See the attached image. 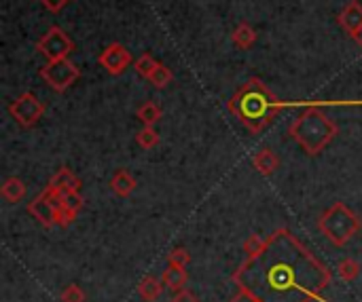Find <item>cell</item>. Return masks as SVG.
I'll list each match as a JSON object with an SVG mask.
<instances>
[{
	"label": "cell",
	"instance_id": "cell-1",
	"mask_svg": "<svg viewBox=\"0 0 362 302\" xmlns=\"http://www.w3.org/2000/svg\"><path fill=\"white\" fill-rule=\"evenodd\" d=\"M314 262L316 258L310 254V250H305L291 231L282 229L267 239V248L263 250V254L248 258L244 265L263 271L265 288L261 290L272 292L274 288V298H280L286 294L291 302H310L318 298L320 294H316L314 290L305 286H299V275L295 271H301ZM259 292H255V296Z\"/></svg>",
	"mask_w": 362,
	"mask_h": 302
},
{
	"label": "cell",
	"instance_id": "cell-2",
	"mask_svg": "<svg viewBox=\"0 0 362 302\" xmlns=\"http://www.w3.org/2000/svg\"><path fill=\"white\" fill-rule=\"evenodd\" d=\"M280 108H284V102L278 99L259 78H250L229 99L231 114L252 133L263 131L276 119Z\"/></svg>",
	"mask_w": 362,
	"mask_h": 302
},
{
	"label": "cell",
	"instance_id": "cell-3",
	"mask_svg": "<svg viewBox=\"0 0 362 302\" xmlns=\"http://www.w3.org/2000/svg\"><path fill=\"white\" fill-rule=\"evenodd\" d=\"M337 133V123L327 116L320 106H305V110L288 127V135L312 157L322 152L335 140Z\"/></svg>",
	"mask_w": 362,
	"mask_h": 302
},
{
	"label": "cell",
	"instance_id": "cell-4",
	"mask_svg": "<svg viewBox=\"0 0 362 302\" xmlns=\"http://www.w3.org/2000/svg\"><path fill=\"white\" fill-rule=\"evenodd\" d=\"M318 229L322 231V235L337 248L348 246L356 233L361 231V218L356 212H352L346 203L337 201L333 203L318 220Z\"/></svg>",
	"mask_w": 362,
	"mask_h": 302
},
{
	"label": "cell",
	"instance_id": "cell-5",
	"mask_svg": "<svg viewBox=\"0 0 362 302\" xmlns=\"http://www.w3.org/2000/svg\"><path fill=\"white\" fill-rule=\"evenodd\" d=\"M81 76V70L66 57L57 61H47V66L40 68V78L57 93H64L68 87H72Z\"/></svg>",
	"mask_w": 362,
	"mask_h": 302
},
{
	"label": "cell",
	"instance_id": "cell-6",
	"mask_svg": "<svg viewBox=\"0 0 362 302\" xmlns=\"http://www.w3.org/2000/svg\"><path fill=\"white\" fill-rule=\"evenodd\" d=\"M8 114H11V119L19 125V127H23V129H30V127H34L40 119H42V114H45V104L34 95V93H21L17 99H13L11 104H8Z\"/></svg>",
	"mask_w": 362,
	"mask_h": 302
},
{
	"label": "cell",
	"instance_id": "cell-7",
	"mask_svg": "<svg viewBox=\"0 0 362 302\" xmlns=\"http://www.w3.org/2000/svg\"><path fill=\"white\" fill-rule=\"evenodd\" d=\"M36 51L47 57V61H57L66 59L74 51V42L59 25H51L47 34L36 42Z\"/></svg>",
	"mask_w": 362,
	"mask_h": 302
},
{
	"label": "cell",
	"instance_id": "cell-8",
	"mask_svg": "<svg viewBox=\"0 0 362 302\" xmlns=\"http://www.w3.org/2000/svg\"><path fill=\"white\" fill-rule=\"evenodd\" d=\"M62 205V193H57L55 188L47 186L36 199H32L28 203V214L34 216V220H38L42 226L51 229L57 224V210Z\"/></svg>",
	"mask_w": 362,
	"mask_h": 302
},
{
	"label": "cell",
	"instance_id": "cell-9",
	"mask_svg": "<svg viewBox=\"0 0 362 302\" xmlns=\"http://www.w3.org/2000/svg\"><path fill=\"white\" fill-rule=\"evenodd\" d=\"M98 61H100V66H102V68H106V70H108V74L119 76V74H123V72H125V68L132 64V53H129L123 44H119V42H110V44L100 53Z\"/></svg>",
	"mask_w": 362,
	"mask_h": 302
},
{
	"label": "cell",
	"instance_id": "cell-10",
	"mask_svg": "<svg viewBox=\"0 0 362 302\" xmlns=\"http://www.w3.org/2000/svg\"><path fill=\"white\" fill-rule=\"evenodd\" d=\"M337 21H339V25L352 36L358 28H362V4L358 0H350L346 6H344V11L339 13V17H337Z\"/></svg>",
	"mask_w": 362,
	"mask_h": 302
},
{
	"label": "cell",
	"instance_id": "cell-11",
	"mask_svg": "<svg viewBox=\"0 0 362 302\" xmlns=\"http://www.w3.org/2000/svg\"><path fill=\"white\" fill-rule=\"evenodd\" d=\"M136 290H138V296L144 302H157L165 290V284H163V279H159L155 275H144Z\"/></svg>",
	"mask_w": 362,
	"mask_h": 302
},
{
	"label": "cell",
	"instance_id": "cell-12",
	"mask_svg": "<svg viewBox=\"0 0 362 302\" xmlns=\"http://www.w3.org/2000/svg\"><path fill=\"white\" fill-rule=\"evenodd\" d=\"M252 165H255V169H257L261 176H272V174L278 171L280 159H278V155H276L272 148H261V150L252 157Z\"/></svg>",
	"mask_w": 362,
	"mask_h": 302
},
{
	"label": "cell",
	"instance_id": "cell-13",
	"mask_svg": "<svg viewBox=\"0 0 362 302\" xmlns=\"http://www.w3.org/2000/svg\"><path fill=\"white\" fill-rule=\"evenodd\" d=\"M25 193H28V186H25V182H23L21 178H17V176L6 178V180L2 182V186H0V197H2L6 203H19V201H23Z\"/></svg>",
	"mask_w": 362,
	"mask_h": 302
},
{
	"label": "cell",
	"instance_id": "cell-14",
	"mask_svg": "<svg viewBox=\"0 0 362 302\" xmlns=\"http://www.w3.org/2000/svg\"><path fill=\"white\" fill-rule=\"evenodd\" d=\"M110 188L117 197L125 199L136 191V178L127 169H117L115 176L110 178Z\"/></svg>",
	"mask_w": 362,
	"mask_h": 302
},
{
	"label": "cell",
	"instance_id": "cell-15",
	"mask_svg": "<svg viewBox=\"0 0 362 302\" xmlns=\"http://www.w3.org/2000/svg\"><path fill=\"white\" fill-rule=\"evenodd\" d=\"M51 188H55L57 193H74V191H81V180L68 169V167H62L49 182Z\"/></svg>",
	"mask_w": 362,
	"mask_h": 302
},
{
	"label": "cell",
	"instance_id": "cell-16",
	"mask_svg": "<svg viewBox=\"0 0 362 302\" xmlns=\"http://www.w3.org/2000/svg\"><path fill=\"white\" fill-rule=\"evenodd\" d=\"M185 269H187V267L168 265V269L161 273V279H163L165 288H170V290H174V292L182 290V288L187 286V282H189V273H187Z\"/></svg>",
	"mask_w": 362,
	"mask_h": 302
},
{
	"label": "cell",
	"instance_id": "cell-17",
	"mask_svg": "<svg viewBox=\"0 0 362 302\" xmlns=\"http://www.w3.org/2000/svg\"><path fill=\"white\" fill-rule=\"evenodd\" d=\"M233 44L238 47V49H250L255 42H257V32H255V28L248 23V21H242L235 30H233Z\"/></svg>",
	"mask_w": 362,
	"mask_h": 302
},
{
	"label": "cell",
	"instance_id": "cell-18",
	"mask_svg": "<svg viewBox=\"0 0 362 302\" xmlns=\"http://www.w3.org/2000/svg\"><path fill=\"white\" fill-rule=\"evenodd\" d=\"M161 114H163V110H161V106L155 104V102H144V104H140V108L136 110V116H138V121H142L144 127H155V123L161 119Z\"/></svg>",
	"mask_w": 362,
	"mask_h": 302
},
{
	"label": "cell",
	"instance_id": "cell-19",
	"mask_svg": "<svg viewBox=\"0 0 362 302\" xmlns=\"http://www.w3.org/2000/svg\"><path fill=\"white\" fill-rule=\"evenodd\" d=\"M361 262L358 260H354V258H346V260H341L339 262V267H337V273H339V277L344 279V282H348V284H352V282H356L358 277H361Z\"/></svg>",
	"mask_w": 362,
	"mask_h": 302
},
{
	"label": "cell",
	"instance_id": "cell-20",
	"mask_svg": "<svg viewBox=\"0 0 362 302\" xmlns=\"http://www.w3.org/2000/svg\"><path fill=\"white\" fill-rule=\"evenodd\" d=\"M172 80H174V74H172V70H170L168 66H163V64H157V68H155L153 74L148 76V83H151L155 89H165Z\"/></svg>",
	"mask_w": 362,
	"mask_h": 302
},
{
	"label": "cell",
	"instance_id": "cell-21",
	"mask_svg": "<svg viewBox=\"0 0 362 302\" xmlns=\"http://www.w3.org/2000/svg\"><path fill=\"white\" fill-rule=\"evenodd\" d=\"M159 133L155 131V127H142L138 133H136V142H138V146L140 148H144V150H151V148H155L157 144H159Z\"/></svg>",
	"mask_w": 362,
	"mask_h": 302
},
{
	"label": "cell",
	"instance_id": "cell-22",
	"mask_svg": "<svg viewBox=\"0 0 362 302\" xmlns=\"http://www.w3.org/2000/svg\"><path fill=\"white\" fill-rule=\"evenodd\" d=\"M265 248H267V239H263L259 235H250L244 243V254H246V258H255V256L263 254Z\"/></svg>",
	"mask_w": 362,
	"mask_h": 302
},
{
	"label": "cell",
	"instance_id": "cell-23",
	"mask_svg": "<svg viewBox=\"0 0 362 302\" xmlns=\"http://www.w3.org/2000/svg\"><path fill=\"white\" fill-rule=\"evenodd\" d=\"M157 59L151 55V53H142L138 59H136V72L140 74V76H144V78H148L151 74H153V70L157 68Z\"/></svg>",
	"mask_w": 362,
	"mask_h": 302
},
{
	"label": "cell",
	"instance_id": "cell-24",
	"mask_svg": "<svg viewBox=\"0 0 362 302\" xmlns=\"http://www.w3.org/2000/svg\"><path fill=\"white\" fill-rule=\"evenodd\" d=\"M62 205L78 214V212L83 210V197H81V191H74V193H62Z\"/></svg>",
	"mask_w": 362,
	"mask_h": 302
},
{
	"label": "cell",
	"instance_id": "cell-25",
	"mask_svg": "<svg viewBox=\"0 0 362 302\" xmlns=\"http://www.w3.org/2000/svg\"><path fill=\"white\" fill-rule=\"evenodd\" d=\"M191 262V254L187 252V248H174L168 254V265H176V267H187Z\"/></svg>",
	"mask_w": 362,
	"mask_h": 302
},
{
	"label": "cell",
	"instance_id": "cell-26",
	"mask_svg": "<svg viewBox=\"0 0 362 302\" xmlns=\"http://www.w3.org/2000/svg\"><path fill=\"white\" fill-rule=\"evenodd\" d=\"M85 292L76 286V284H70L68 288H64V292H62V296H59V301L62 302H85Z\"/></svg>",
	"mask_w": 362,
	"mask_h": 302
},
{
	"label": "cell",
	"instance_id": "cell-27",
	"mask_svg": "<svg viewBox=\"0 0 362 302\" xmlns=\"http://www.w3.org/2000/svg\"><path fill=\"white\" fill-rule=\"evenodd\" d=\"M170 302H199V298H197L191 290L182 288V290H178V292L172 296V301Z\"/></svg>",
	"mask_w": 362,
	"mask_h": 302
},
{
	"label": "cell",
	"instance_id": "cell-28",
	"mask_svg": "<svg viewBox=\"0 0 362 302\" xmlns=\"http://www.w3.org/2000/svg\"><path fill=\"white\" fill-rule=\"evenodd\" d=\"M42 2V6L47 8V11H51V13H59L66 4H68V0H40Z\"/></svg>",
	"mask_w": 362,
	"mask_h": 302
},
{
	"label": "cell",
	"instance_id": "cell-29",
	"mask_svg": "<svg viewBox=\"0 0 362 302\" xmlns=\"http://www.w3.org/2000/svg\"><path fill=\"white\" fill-rule=\"evenodd\" d=\"M229 302H261L252 292H248V290H244V288H240V292L231 298Z\"/></svg>",
	"mask_w": 362,
	"mask_h": 302
},
{
	"label": "cell",
	"instance_id": "cell-30",
	"mask_svg": "<svg viewBox=\"0 0 362 302\" xmlns=\"http://www.w3.org/2000/svg\"><path fill=\"white\" fill-rule=\"evenodd\" d=\"M352 38H354V42H356L358 47H362V28H358V30L352 34Z\"/></svg>",
	"mask_w": 362,
	"mask_h": 302
}]
</instances>
